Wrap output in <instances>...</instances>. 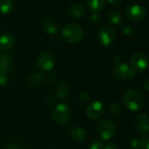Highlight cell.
<instances>
[{
	"instance_id": "6da1fadb",
	"label": "cell",
	"mask_w": 149,
	"mask_h": 149,
	"mask_svg": "<svg viewBox=\"0 0 149 149\" xmlns=\"http://www.w3.org/2000/svg\"><path fill=\"white\" fill-rule=\"evenodd\" d=\"M124 105L131 111H140L145 106V99L143 95L136 90H129L126 92L122 97Z\"/></svg>"
},
{
	"instance_id": "7a4b0ae2",
	"label": "cell",
	"mask_w": 149,
	"mask_h": 149,
	"mask_svg": "<svg viewBox=\"0 0 149 149\" xmlns=\"http://www.w3.org/2000/svg\"><path fill=\"white\" fill-rule=\"evenodd\" d=\"M63 38L69 43H78L84 36L82 28L73 23H69L64 25L61 31Z\"/></svg>"
},
{
	"instance_id": "3957f363",
	"label": "cell",
	"mask_w": 149,
	"mask_h": 149,
	"mask_svg": "<svg viewBox=\"0 0 149 149\" xmlns=\"http://www.w3.org/2000/svg\"><path fill=\"white\" fill-rule=\"evenodd\" d=\"M52 120L59 126H64L69 122L72 117V113L70 108L63 103L57 105L52 111Z\"/></svg>"
},
{
	"instance_id": "277c9868",
	"label": "cell",
	"mask_w": 149,
	"mask_h": 149,
	"mask_svg": "<svg viewBox=\"0 0 149 149\" xmlns=\"http://www.w3.org/2000/svg\"><path fill=\"white\" fill-rule=\"evenodd\" d=\"M113 75L117 80H127L134 77L135 72L127 64L117 62L113 69Z\"/></svg>"
},
{
	"instance_id": "5b68a950",
	"label": "cell",
	"mask_w": 149,
	"mask_h": 149,
	"mask_svg": "<svg viewBox=\"0 0 149 149\" xmlns=\"http://www.w3.org/2000/svg\"><path fill=\"white\" fill-rule=\"evenodd\" d=\"M148 56L143 52H137L131 58V68L134 72H143L148 68Z\"/></svg>"
},
{
	"instance_id": "8992f818",
	"label": "cell",
	"mask_w": 149,
	"mask_h": 149,
	"mask_svg": "<svg viewBox=\"0 0 149 149\" xmlns=\"http://www.w3.org/2000/svg\"><path fill=\"white\" fill-rule=\"evenodd\" d=\"M126 16L132 22H141L146 18L147 10L140 4H131L126 9Z\"/></svg>"
},
{
	"instance_id": "52a82bcc",
	"label": "cell",
	"mask_w": 149,
	"mask_h": 149,
	"mask_svg": "<svg viewBox=\"0 0 149 149\" xmlns=\"http://www.w3.org/2000/svg\"><path fill=\"white\" fill-rule=\"evenodd\" d=\"M98 134L100 137L104 140V141H108L115 134V126L114 124L109 120H105L101 121L99 126H98Z\"/></svg>"
},
{
	"instance_id": "ba28073f",
	"label": "cell",
	"mask_w": 149,
	"mask_h": 149,
	"mask_svg": "<svg viewBox=\"0 0 149 149\" xmlns=\"http://www.w3.org/2000/svg\"><path fill=\"white\" fill-rule=\"evenodd\" d=\"M98 38L103 45L108 46L114 42L116 38V32L112 27L104 26L99 31Z\"/></svg>"
},
{
	"instance_id": "9c48e42d",
	"label": "cell",
	"mask_w": 149,
	"mask_h": 149,
	"mask_svg": "<svg viewBox=\"0 0 149 149\" xmlns=\"http://www.w3.org/2000/svg\"><path fill=\"white\" fill-rule=\"evenodd\" d=\"M55 63L54 56L48 52L41 53L37 59V66L41 71H50L53 68Z\"/></svg>"
},
{
	"instance_id": "30bf717a",
	"label": "cell",
	"mask_w": 149,
	"mask_h": 149,
	"mask_svg": "<svg viewBox=\"0 0 149 149\" xmlns=\"http://www.w3.org/2000/svg\"><path fill=\"white\" fill-rule=\"evenodd\" d=\"M104 113V106L100 101L92 102L86 108V115L91 120L100 119Z\"/></svg>"
},
{
	"instance_id": "8fae6325",
	"label": "cell",
	"mask_w": 149,
	"mask_h": 149,
	"mask_svg": "<svg viewBox=\"0 0 149 149\" xmlns=\"http://www.w3.org/2000/svg\"><path fill=\"white\" fill-rule=\"evenodd\" d=\"M149 119L147 114L138 115L134 120V128L138 134L141 135H147L149 131Z\"/></svg>"
},
{
	"instance_id": "7c38bea8",
	"label": "cell",
	"mask_w": 149,
	"mask_h": 149,
	"mask_svg": "<svg viewBox=\"0 0 149 149\" xmlns=\"http://www.w3.org/2000/svg\"><path fill=\"white\" fill-rule=\"evenodd\" d=\"M13 66L12 58L6 53L0 54V72L7 73L9 72Z\"/></svg>"
},
{
	"instance_id": "4fadbf2b",
	"label": "cell",
	"mask_w": 149,
	"mask_h": 149,
	"mask_svg": "<svg viewBox=\"0 0 149 149\" xmlns=\"http://www.w3.org/2000/svg\"><path fill=\"white\" fill-rule=\"evenodd\" d=\"M14 44H15V39L11 35L8 33H3L0 35V50L3 51L10 50L14 46Z\"/></svg>"
},
{
	"instance_id": "5bb4252c",
	"label": "cell",
	"mask_w": 149,
	"mask_h": 149,
	"mask_svg": "<svg viewBox=\"0 0 149 149\" xmlns=\"http://www.w3.org/2000/svg\"><path fill=\"white\" fill-rule=\"evenodd\" d=\"M70 137L72 141H76V142H80L82 141H84L85 137H86V132L85 130L79 127V126H74L70 129Z\"/></svg>"
},
{
	"instance_id": "9a60e30c",
	"label": "cell",
	"mask_w": 149,
	"mask_h": 149,
	"mask_svg": "<svg viewBox=\"0 0 149 149\" xmlns=\"http://www.w3.org/2000/svg\"><path fill=\"white\" fill-rule=\"evenodd\" d=\"M68 12L72 17H73L75 18H80L85 15L86 10H85V8L81 4L72 3L70 5V7L68 9Z\"/></svg>"
},
{
	"instance_id": "2e32d148",
	"label": "cell",
	"mask_w": 149,
	"mask_h": 149,
	"mask_svg": "<svg viewBox=\"0 0 149 149\" xmlns=\"http://www.w3.org/2000/svg\"><path fill=\"white\" fill-rule=\"evenodd\" d=\"M106 0H86L87 8L93 13L100 12L105 6Z\"/></svg>"
},
{
	"instance_id": "e0dca14e",
	"label": "cell",
	"mask_w": 149,
	"mask_h": 149,
	"mask_svg": "<svg viewBox=\"0 0 149 149\" xmlns=\"http://www.w3.org/2000/svg\"><path fill=\"white\" fill-rule=\"evenodd\" d=\"M43 29L44 31L49 34V35H53L56 34L58 31V26L57 23L54 20L52 19H46L43 23Z\"/></svg>"
},
{
	"instance_id": "ac0fdd59",
	"label": "cell",
	"mask_w": 149,
	"mask_h": 149,
	"mask_svg": "<svg viewBox=\"0 0 149 149\" xmlns=\"http://www.w3.org/2000/svg\"><path fill=\"white\" fill-rule=\"evenodd\" d=\"M13 1L12 0H0V11L3 14H9L13 10Z\"/></svg>"
},
{
	"instance_id": "d6986e66",
	"label": "cell",
	"mask_w": 149,
	"mask_h": 149,
	"mask_svg": "<svg viewBox=\"0 0 149 149\" xmlns=\"http://www.w3.org/2000/svg\"><path fill=\"white\" fill-rule=\"evenodd\" d=\"M70 93V89H69V86L67 84L65 83H63L61 84L58 87V90H57V95L58 97L60 99V100H64L65 98L68 97Z\"/></svg>"
},
{
	"instance_id": "ffe728a7",
	"label": "cell",
	"mask_w": 149,
	"mask_h": 149,
	"mask_svg": "<svg viewBox=\"0 0 149 149\" xmlns=\"http://www.w3.org/2000/svg\"><path fill=\"white\" fill-rule=\"evenodd\" d=\"M107 17H108L109 21L112 24H119L122 21V16H121V14L119 11H116V10H111L107 14Z\"/></svg>"
},
{
	"instance_id": "44dd1931",
	"label": "cell",
	"mask_w": 149,
	"mask_h": 149,
	"mask_svg": "<svg viewBox=\"0 0 149 149\" xmlns=\"http://www.w3.org/2000/svg\"><path fill=\"white\" fill-rule=\"evenodd\" d=\"M42 81H43V75L40 73L35 72L29 77V83L33 86H39L42 83Z\"/></svg>"
},
{
	"instance_id": "7402d4cb",
	"label": "cell",
	"mask_w": 149,
	"mask_h": 149,
	"mask_svg": "<svg viewBox=\"0 0 149 149\" xmlns=\"http://www.w3.org/2000/svg\"><path fill=\"white\" fill-rule=\"evenodd\" d=\"M122 112V109L120 107V106L118 104V103H115V104H113L111 107H110V113L113 116H118Z\"/></svg>"
},
{
	"instance_id": "603a6c76",
	"label": "cell",
	"mask_w": 149,
	"mask_h": 149,
	"mask_svg": "<svg viewBox=\"0 0 149 149\" xmlns=\"http://www.w3.org/2000/svg\"><path fill=\"white\" fill-rule=\"evenodd\" d=\"M141 149H149L148 137L141 139Z\"/></svg>"
},
{
	"instance_id": "cb8c5ba5",
	"label": "cell",
	"mask_w": 149,
	"mask_h": 149,
	"mask_svg": "<svg viewBox=\"0 0 149 149\" xmlns=\"http://www.w3.org/2000/svg\"><path fill=\"white\" fill-rule=\"evenodd\" d=\"M103 144L100 142V141H94V142H93L92 144H91V146H90V149H103Z\"/></svg>"
},
{
	"instance_id": "d4e9b609",
	"label": "cell",
	"mask_w": 149,
	"mask_h": 149,
	"mask_svg": "<svg viewBox=\"0 0 149 149\" xmlns=\"http://www.w3.org/2000/svg\"><path fill=\"white\" fill-rule=\"evenodd\" d=\"M123 33L126 36H131L134 33V29L132 28V26H125L123 28Z\"/></svg>"
},
{
	"instance_id": "484cf974",
	"label": "cell",
	"mask_w": 149,
	"mask_h": 149,
	"mask_svg": "<svg viewBox=\"0 0 149 149\" xmlns=\"http://www.w3.org/2000/svg\"><path fill=\"white\" fill-rule=\"evenodd\" d=\"M8 81L7 73H2L0 72V86H4Z\"/></svg>"
},
{
	"instance_id": "4316f807",
	"label": "cell",
	"mask_w": 149,
	"mask_h": 149,
	"mask_svg": "<svg viewBox=\"0 0 149 149\" xmlns=\"http://www.w3.org/2000/svg\"><path fill=\"white\" fill-rule=\"evenodd\" d=\"M132 148L134 149H141V140H133L131 142Z\"/></svg>"
},
{
	"instance_id": "83f0119b",
	"label": "cell",
	"mask_w": 149,
	"mask_h": 149,
	"mask_svg": "<svg viewBox=\"0 0 149 149\" xmlns=\"http://www.w3.org/2000/svg\"><path fill=\"white\" fill-rule=\"evenodd\" d=\"M123 0H107V2L113 6H120Z\"/></svg>"
},
{
	"instance_id": "f1b7e54d",
	"label": "cell",
	"mask_w": 149,
	"mask_h": 149,
	"mask_svg": "<svg viewBox=\"0 0 149 149\" xmlns=\"http://www.w3.org/2000/svg\"><path fill=\"white\" fill-rule=\"evenodd\" d=\"M79 99L80 100H82V101H87L88 100H89V96H88V94L87 93H82L79 96Z\"/></svg>"
},
{
	"instance_id": "f546056e",
	"label": "cell",
	"mask_w": 149,
	"mask_h": 149,
	"mask_svg": "<svg viewBox=\"0 0 149 149\" xmlns=\"http://www.w3.org/2000/svg\"><path fill=\"white\" fill-rule=\"evenodd\" d=\"M103 149H119V148L117 147V145L116 144H114V143H112V142H110V143H108L105 148Z\"/></svg>"
},
{
	"instance_id": "4dcf8cb0",
	"label": "cell",
	"mask_w": 149,
	"mask_h": 149,
	"mask_svg": "<svg viewBox=\"0 0 149 149\" xmlns=\"http://www.w3.org/2000/svg\"><path fill=\"white\" fill-rule=\"evenodd\" d=\"M7 149H19L18 147L16 145V144H10L8 147H7Z\"/></svg>"
},
{
	"instance_id": "1f68e13d",
	"label": "cell",
	"mask_w": 149,
	"mask_h": 149,
	"mask_svg": "<svg viewBox=\"0 0 149 149\" xmlns=\"http://www.w3.org/2000/svg\"><path fill=\"white\" fill-rule=\"evenodd\" d=\"M149 84H148V79H146V81H145V88H146V90H148L149 89Z\"/></svg>"
}]
</instances>
